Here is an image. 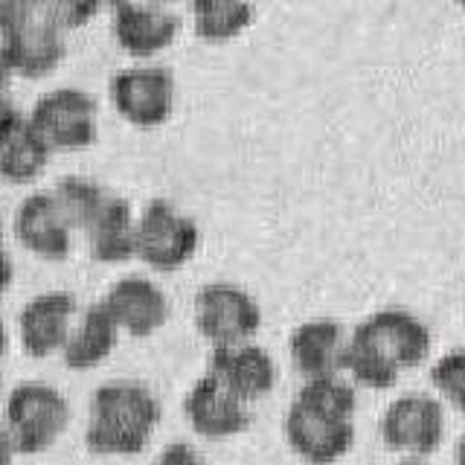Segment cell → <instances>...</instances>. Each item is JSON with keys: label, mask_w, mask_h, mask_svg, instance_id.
I'll return each mask as SVG.
<instances>
[{"label": "cell", "mask_w": 465, "mask_h": 465, "mask_svg": "<svg viewBox=\"0 0 465 465\" xmlns=\"http://www.w3.org/2000/svg\"><path fill=\"white\" fill-rule=\"evenodd\" d=\"M358 396L341 375L305 381L285 413V440L312 465H329L355 442Z\"/></svg>", "instance_id": "cell-1"}, {"label": "cell", "mask_w": 465, "mask_h": 465, "mask_svg": "<svg viewBox=\"0 0 465 465\" xmlns=\"http://www.w3.org/2000/svg\"><path fill=\"white\" fill-rule=\"evenodd\" d=\"M160 421V401L140 381H105L91 396L84 442L102 457L140 454Z\"/></svg>", "instance_id": "cell-2"}, {"label": "cell", "mask_w": 465, "mask_h": 465, "mask_svg": "<svg viewBox=\"0 0 465 465\" xmlns=\"http://www.w3.org/2000/svg\"><path fill=\"white\" fill-rule=\"evenodd\" d=\"M70 401L47 381H24L6 396V433L18 454H41L67 430Z\"/></svg>", "instance_id": "cell-3"}, {"label": "cell", "mask_w": 465, "mask_h": 465, "mask_svg": "<svg viewBox=\"0 0 465 465\" xmlns=\"http://www.w3.org/2000/svg\"><path fill=\"white\" fill-rule=\"evenodd\" d=\"M201 244V230L195 218L181 213L166 198H152L137 215L134 256L154 271H178L195 256Z\"/></svg>", "instance_id": "cell-4"}, {"label": "cell", "mask_w": 465, "mask_h": 465, "mask_svg": "<svg viewBox=\"0 0 465 465\" xmlns=\"http://www.w3.org/2000/svg\"><path fill=\"white\" fill-rule=\"evenodd\" d=\"M24 120L50 152L84 149L96 140V102L82 87H55L44 94Z\"/></svg>", "instance_id": "cell-5"}, {"label": "cell", "mask_w": 465, "mask_h": 465, "mask_svg": "<svg viewBox=\"0 0 465 465\" xmlns=\"http://www.w3.org/2000/svg\"><path fill=\"white\" fill-rule=\"evenodd\" d=\"M195 326L213 346L251 343L262 326V309L236 282H207L195 294Z\"/></svg>", "instance_id": "cell-6"}, {"label": "cell", "mask_w": 465, "mask_h": 465, "mask_svg": "<svg viewBox=\"0 0 465 465\" xmlns=\"http://www.w3.org/2000/svg\"><path fill=\"white\" fill-rule=\"evenodd\" d=\"M445 436V407L428 392H404L381 413V440L390 450L407 457L433 454Z\"/></svg>", "instance_id": "cell-7"}, {"label": "cell", "mask_w": 465, "mask_h": 465, "mask_svg": "<svg viewBox=\"0 0 465 465\" xmlns=\"http://www.w3.org/2000/svg\"><path fill=\"white\" fill-rule=\"evenodd\" d=\"M111 99L128 123L152 128L169 120L178 99V82L166 64H134L114 73Z\"/></svg>", "instance_id": "cell-8"}, {"label": "cell", "mask_w": 465, "mask_h": 465, "mask_svg": "<svg viewBox=\"0 0 465 465\" xmlns=\"http://www.w3.org/2000/svg\"><path fill=\"white\" fill-rule=\"evenodd\" d=\"M352 334L375 349L384 361H390L399 372L407 367H419L430 355L433 343L425 320H419L401 305H387V309L372 312L352 329Z\"/></svg>", "instance_id": "cell-9"}, {"label": "cell", "mask_w": 465, "mask_h": 465, "mask_svg": "<svg viewBox=\"0 0 465 465\" xmlns=\"http://www.w3.org/2000/svg\"><path fill=\"white\" fill-rule=\"evenodd\" d=\"M102 302L114 317L116 329H125L131 338H149L169 317V297L163 288L143 273L120 276Z\"/></svg>", "instance_id": "cell-10"}, {"label": "cell", "mask_w": 465, "mask_h": 465, "mask_svg": "<svg viewBox=\"0 0 465 465\" xmlns=\"http://www.w3.org/2000/svg\"><path fill=\"white\" fill-rule=\"evenodd\" d=\"M183 413L189 419V425H193V430L201 436H210V440L236 436L251 425L247 404L232 396V392L210 372H203L198 381L189 387L183 399Z\"/></svg>", "instance_id": "cell-11"}, {"label": "cell", "mask_w": 465, "mask_h": 465, "mask_svg": "<svg viewBox=\"0 0 465 465\" xmlns=\"http://www.w3.org/2000/svg\"><path fill=\"white\" fill-rule=\"evenodd\" d=\"M207 372L218 378L244 404L268 396L276 384V361L259 343L215 346Z\"/></svg>", "instance_id": "cell-12"}, {"label": "cell", "mask_w": 465, "mask_h": 465, "mask_svg": "<svg viewBox=\"0 0 465 465\" xmlns=\"http://www.w3.org/2000/svg\"><path fill=\"white\" fill-rule=\"evenodd\" d=\"M0 47L6 53L12 73H21L26 79H38L53 73L64 58V33L53 26L41 15V4H35V15L12 33L0 35Z\"/></svg>", "instance_id": "cell-13"}, {"label": "cell", "mask_w": 465, "mask_h": 465, "mask_svg": "<svg viewBox=\"0 0 465 465\" xmlns=\"http://www.w3.org/2000/svg\"><path fill=\"white\" fill-rule=\"evenodd\" d=\"M111 26L125 53L149 58L166 50L181 33V15L163 4H116Z\"/></svg>", "instance_id": "cell-14"}, {"label": "cell", "mask_w": 465, "mask_h": 465, "mask_svg": "<svg viewBox=\"0 0 465 465\" xmlns=\"http://www.w3.org/2000/svg\"><path fill=\"white\" fill-rule=\"evenodd\" d=\"M73 314H76V297L70 291H44L29 300L18 317L21 346L26 355L47 358L58 352L67 343Z\"/></svg>", "instance_id": "cell-15"}, {"label": "cell", "mask_w": 465, "mask_h": 465, "mask_svg": "<svg viewBox=\"0 0 465 465\" xmlns=\"http://www.w3.org/2000/svg\"><path fill=\"white\" fill-rule=\"evenodd\" d=\"M343 346H346V331L341 320L334 317L305 320L288 338L291 363H294L305 381L338 375L343 361Z\"/></svg>", "instance_id": "cell-16"}, {"label": "cell", "mask_w": 465, "mask_h": 465, "mask_svg": "<svg viewBox=\"0 0 465 465\" xmlns=\"http://www.w3.org/2000/svg\"><path fill=\"white\" fill-rule=\"evenodd\" d=\"M15 232L24 247L44 259H64L73 244V230L58 213L50 189L29 193L15 213Z\"/></svg>", "instance_id": "cell-17"}, {"label": "cell", "mask_w": 465, "mask_h": 465, "mask_svg": "<svg viewBox=\"0 0 465 465\" xmlns=\"http://www.w3.org/2000/svg\"><path fill=\"white\" fill-rule=\"evenodd\" d=\"M116 338H120V329L108 314L105 302H91L82 312L79 323L70 329L67 343L62 346L64 363L70 370H91L114 352Z\"/></svg>", "instance_id": "cell-18"}, {"label": "cell", "mask_w": 465, "mask_h": 465, "mask_svg": "<svg viewBox=\"0 0 465 465\" xmlns=\"http://www.w3.org/2000/svg\"><path fill=\"white\" fill-rule=\"evenodd\" d=\"M91 242V253L99 262H125L134 256L137 242V218L131 213V203L120 195H108L102 210L84 230Z\"/></svg>", "instance_id": "cell-19"}, {"label": "cell", "mask_w": 465, "mask_h": 465, "mask_svg": "<svg viewBox=\"0 0 465 465\" xmlns=\"http://www.w3.org/2000/svg\"><path fill=\"white\" fill-rule=\"evenodd\" d=\"M50 195L70 230H87L111 193H105L94 178H84V174H64L53 183Z\"/></svg>", "instance_id": "cell-20"}, {"label": "cell", "mask_w": 465, "mask_h": 465, "mask_svg": "<svg viewBox=\"0 0 465 465\" xmlns=\"http://www.w3.org/2000/svg\"><path fill=\"white\" fill-rule=\"evenodd\" d=\"M50 154H53L50 145L24 120V125L15 131L4 149H0V174L12 183H29L44 172Z\"/></svg>", "instance_id": "cell-21"}, {"label": "cell", "mask_w": 465, "mask_h": 465, "mask_svg": "<svg viewBox=\"0 0 465 465\" xmlns=\"http://www.w3.org/2000/svg\"><path fill=\"white\" fill-rule=\"evenodd\" d=\"M189 12H193L195 33L203 41H227L251 26L256 6L236 4V0H198Z\"/></svg>", "instance_id": "cell-22"}, {"label": "cell", "mask_w": 465, "mask_h": 465, "mask_svg": "<svg viewBox=\"0 0 465 465\" xmlns=\"http://www.w3.org/2000/svg\"><path fill=\"white\" fill-rule=\"evenodd\" d=\"M341 370H346L358 384L372 387V390H387L399 381V370L378 355L375 349H370L363 341H358L355 334H349L346 338Z\"/></svg>", "instance_id": "cell-23"}, {"label": "cell", "mask_w": 465, "mask_h": 465, "mask_svg": "<svg viewBox=\"0 0 465 465\" xmlns=\"http://www.w3.org/2000/svg\"><path fill=\"white\" fill-rule=\"evenodd\" d=\"M430 384L465 413V349H450L430 367Z\"/></svg>", "instance_id": "cell-24"}, {"label": "cell", "mask_w": 465, "mask_h": 465, "mask_svg": "<svg viewBox=\"0 0 465 465\" xmlns=\"http://www.w3.org/2000/svg\"><path fill=\"white\" fill-rule=\"evenodd\" d=\"M96 4H62V0L58 4H41V15L62 33L70 26H82L91 15H96Z\"/></svg>", "instance_id": "cell-25"}, {"label": "cell", "mask_w": 465, "mask_h": 465, "mask_svg": "<svg viewBox=\"0 0 465 465\" xmlns=\"http://www.w3.org/2000/svg\"><path fill=\"white\" fill-rule=\"evenodd\" d=\"M35 15V0H0V35L12 33Z\"/></svg>", "instance_id": "cell-26"}, {"label": "cell", "mask_w": 465, "mask_h": 465, "mask_svg": "<svg viewBox=\"0 0 465 465\" xmlns=\"http://www.w3.org/2000/svg\"><path fill=\"white\" fill-rule=\"evenodd\" d=\"M152 465H207V460L189 442H169Z\"/></svg>", "instance_id": "cell-27"}, {"label": "cell", "mask_w": 465, "mask_h": 465, "mask_svg": "<svg viewBox=\"0 0 465 465\" xmlns=\"http://www.w3.org/2000/svg\"><path fill=\"white\" fill-rule=\"evenodd\" d=\"M24 125V114L15 105L9 96H0V149L6 145V140Z\"/></svg>", "instance_id": "cell-28"}, {"label": "cell", "mask_w": 465, "mask_h": 465, "mask_svg": "<svg viewBox=\"0 0 465 465\" xmlns=\"http://www.w3.org/2000/svg\"><path fill=\"white\" fill-rule=\"evenodd\" d=\"M12 276H15L12 256L6 253V247H0V297H4L6 288L12 285Z\"/></svg>", "instance_id": "cell-29"}, {"label": "cell", "mask_w": 465, "mask_h": 465, "mask_svg": "<svg viewBox=\"0 0 465 465\" xmlns=\"http://www.w3.org/2000/svg\"><path fill=\"white\" fill-rule=\"evenodd\" d=\"M15 445H12V440H9V433L0 428V465H12L15 462Z\"/></svg>", "instance_id": "cell-30"}, {"label": "cell", "mask_w": 465, "mask_h": 465, "mask_svg": "<svg viewBox=\"0 0 465 465\" xmlns=\"http://www.w3.org/2000/svg\"><path fill=\"white\" fill-rule=\"evenodd\" d=\"M12 76H15V73H12V67H9V62H6V53H4V47H0V96H6Z\"/></svg>", "instance_id": "cell-31"}, {"label": "cell", "mask_w": 465, "mask_h": 465, "mask_svg": "<svg viewBox=\"0 0 465 465\" xmlns=\"http://www.w3.org/2000/svg\"><path fill=\"white\" fill-rule=\"evenodd\" d=\"M454 460L457 465H465V433L457 440V448H454Z\"/></svg>", "instance_id": "cell-32"}, {"label": "cell", "mask_w": 465, "mask_h": 465, "mask_svg": "<svg viewBox=\"0 0 465 465\" xmlns=\"http://www.w3.org/2000/svg\"><path fill=\"white\" fill-rule=\"evenodd\" d=\"M6 346H9V331H6V323L0 320V358L6 355Z\"/></svg>", "instance_id": "cell-33"}, {"label": "cell", "mask_w": 465, "mask_h": 465, "mask_svg": "<svg viewBox=\"0 0 465 465\" xmlns=\"http://www.w3.org/2000/svg\"><path fill=\"white\" fill-rule=\"evenodd\" d=\"M396 465H430L428 460H421V457H404V460H399Z\"/></svg>", "instance_id": "cell-34"}, {"label": "cell", "mask_w": 465, "mask_h": 465, "mask_svg": "<svg viewBox=\"0 0 465 465\" xmlns=\"http://www.w3.org/2000/svg\"><path fill=\"white\" fill-rule=\"evenodd\" d=\"M0 247H4V218H0Z\"/></svg>", "instance_id": "cell-35"}, {"label": "cell", "mask_w": 465, "mask_h": 465, "mask_svg": "<svg viewBox=\"0 0 465 465\" xmlns=\"http://www.w3.org/2000/svg\"><path fill=\"white\" fill-rule=\"evenodd\" d=\"M0 390H4V372H0Z\"/></svg>", "instance_id": "cell-36"}]
</instances>
